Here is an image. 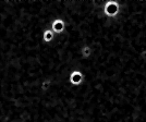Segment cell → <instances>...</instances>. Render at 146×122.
Segmentation results:
<instances>
[{"mask_svg":"<svg viewBox=\"0 0 146 122\" xmlns=\"http://www.w3.org/2000/svg\"><path fill=\"white\" fill-rule=\"evenodd\" d=\"M84 80H85V75L82 71H79V70H75V71L71 72L70 76H69V82L73 86L82 85Z\"/></svg>","mask_w":146,"mask_h":122,"instance_id":"cell-1","label":"cell"},{"mask_svg":"<svg viewBox=\"0 0 146 122\" xmlns=\"http://www.w3.org/2000/svg\"><path fill=\"white\" fill-rule=\"evenodd\" d=\"M50 30L55 33V35H60L66 30V22L63 19H56L50 25Z\"/></svg>","mask_w":146,"mask_h":122,"instance_id":"cell-2","label":"cell"},{"mask_svg":"<svg viewBox=\"0 0 146 122\" xmlns=\"http://www.w3.org/2000/svg\"><path fill=\"white\" fill-rule=\"evenodd\" d=\"M80 55H81V57L83 59L87 60L93 55V48H92L90 45H84V46H82V48L80 50Z\"/></svg>","mask_w":146,"mask_h":122,"instance_id":"cell-3","label":"cell"},{"mask_svg":"<svg viewBox=\"0 0 146 122\" xmlns=\"http://www.w3.org/2000/svg\"><path fill=\"white\" fill-rule=\"evenodd\" d=\"M54 39H55V33L50 30V29H47V30L43 33L44 43L50 44V43H52V42H54Z\"/></svg>","mask_w":146,"mask_h":122,"instance_id":"cell-4","label":"cell"},{"mask_svg":"<svg viewBox=\"0 0 146 122\" xmlns=\"http://www.w3.org/2000/svg\"><path fill=\"white\" fill-rule=\"evenodd\" d=\"M54 85V83H52V80L51 79H45L40 83V90L43 91H48L51 90V87Z\"/></svg>","mask_w":146,"mask_h":122,"instance_id":"cell-5","label":"cell"}]
</instances>
